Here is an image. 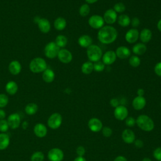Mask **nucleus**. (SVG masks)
Returning a JSON list of instances; mask_svg holds the SVG:
<instances>
[{
    "label": "nucleus",
    "instance_id": "obj_49",
    "mask_svg": "<svg viewBox=\"0 0 161 161\" xmlns=\"http://www.w3.org/2000/svg\"><path fill=\"white\" fill-rule=\"evenodd\" d=\"M136 93H137V96H143L145 91H144V90L143 89L140 88V89H138L137 90Z\"/></svg>",
    "mask_w": 161,
    "mask_h": 161
},
{
    "label": "nucleus",
    "instance_id": "obj_38",
    "mask_svg": "<svg viewBox=\"0 0 161 161\" xmlns=\"http://www.w3.org/2000/svg\"><path fill=\"white\" fill-rule=\"evenodd\" d=\"M9 101L8 97L4 94H0V108L5 107Z\"/></svg>",
    "mask_w": 161,
    "mask_h": 161
},
{
    "label": "nucleus",
    "instance_id": "obj_54",
    "mask_svg": "<svg viewBox=\"0 0 161 161\" xmlns=\"http://www.w3.org/2000/svg\"><path fill=\"white\" fill-rule=\"evenodd\" d=\"M142 161H152V160L148 157H145L142 160Z\"/></svg>",
    "mask_w": 161,
    "mask_h": 161
},
{
    "label": "nucleus",
    "instance_id": "obj_26",
    "mask_svg": "<svg viewBox=\"0 0 161 161\" xmlns=\"http://www.w3.org/2000/svg\"><path fill=\"white\" fill-rule=\"evenodd\" d=\"M54 28L58 31H62L65 29L67 26V21L63 17H58L55 19L53 23Z\"/></svg>",
    "mask_w": 161,
    "mask_h": 161
},
{
    "label": "nucleus",
    "instance_id": "obj_12",
    "mask_svg": "<svg viewBox=\"0 0 161 161\" xmlns=\"http://www.w3.org/2000/svg\"><path fill=\"white\" fill-rule=\"evenodd\" d=\"M139 34L140 33L137 29L131 28L126 31L125 38L128 43H134L138 40Z\"/></svg>",
    "mask_w": 161,
    "mask_h": 161
},
{
    "label": "nucleus",
    "instance_id": "obj_13",
    "mask_svg": "<svg viewBox=\"0 0 161 161\" xmlns=\"http://www.w3.org/2000/svg\"><path fill=\"white\" fill-rule=\"evenodd\" d=\"M116 55L115 52L113 50H109L106 52L102 56V62L105 65H110L113 64L116 60Z\"/></svg>",
    "mask_w": 161,
    "mask_h": 161
},
{
    "label": "nucleus",
    "instance_id": "obj_7",
    "mask_svg": "<svg viewBox=\"0 0 161 161\" xmlns=\"http://www.w3.org/2000/svg\"><path fill=\"white\" fill-rule=\"evenodd\" d=\"M88 24L91 28L99 30L103 26H104V21L103 16L98 14H94L90 16L89 18Z\"/></svg>",
    "mask_w": 161,
    "mask_h": 161
},
{
    "label": "nucleus",
    "instance_id": "obj_24",
    "mask_svg": "<svg viewBox=\"0 0 161 161\" xmlns=\"http://www.w3.org/2000/svg\"><path fill=\"white\" fill-rule=\"evenodd\" d=\"M147 51V46L143 43H137L132 47V52L135 55H142Z\"/></svg>",
    "mask_w": 161,
    "mask_h": 161
},
{
    "label": "nucleus",
    "instance_id": "obj_11",
    "mask_svg": "<svg viewBox=\"0 0 161 161\" xmlns=\"http://www.w3.org/2000/svg\"><path fill=\"white\" fill-rule=\"evenodd\" d=\"M57 57L58 60L64 64H69L72 60V53L65 48L60 49Z\"/></svg>",
    "mask_w": 161,
    "mask_h": 161
},
{
    "label": "nucleus",
    "instance_id": "obj_34",
    "mask_svg": "<svg viewBox=\"0 0 161 161\" xmlns=\"http://www.w3.org/2000/svg\"><path fill=\"white\" fill-rule=\"evenodd\" d=\"M129 64L133 67H137L140 65L141 60L137 55H132L129 58Z\"/></svg>",
    "mask_w": 161,
    "mask_h": 161
},
{
    "label": "nucleus",
    "instance_id": "obj_40",
    "mask_svg": "<svg viewBox=\"0 0 161 161\" xmlns=\"http://www.w3.org/2000/svg\"><path fill=\"white\" fill-rule=\"evenodd\" d=\"M101 131H102V133H103V136H104L105 137H109L111 136V135L113 133V131H112L111 128L108 126L103 127Z\"/></svg>",
    "mask_w": 161,
    "mask_h": 161
},
{
    "label": "nucleus",
    "instance_id": "obj_8",
    "mask_svg": "<svg viewBox=\"0 0 161 161\" xmlns=\"http://www.w3.org/2000/svg\"><path fill=\"white\" fill-rule=\"evenodd\" d=\"M48 158L50 161H62L64 158V152L58 148H52L48 152Z\"/></svg>",
    "mask_w": 161,
    "mask_h": 161
},
{
    "label": "nucleus",
    "instance_id": "obj_15",
    "mask_svg": "<svg viewBox=\"0 0 161 161\" xmlns=\"http://www.w3.org/2000/svg\"><path fill=\"white\" fill-rule=\"evenodd\" d=\"M7 121L9 125V127L12 129H16L18 128L20 125V116L18 113H13L8 116Z\"/></svg>",
    "mask_w": 161,
    "mask_h": 161
},
{
    "label": "nucleus",
    "instance_id": "obj_21",
    "mask_svg": "<svg viewBox=\"0 0 161 161\" xmlns=\"http://www.w3.org/2000/svg\"><path fill=\"white\" fill-rule=\"evenodd\" d=\"M139 38L142 43H148L152 38V32L148 28H143L139 34Z\"/></svg>",
    "mask_w": 161,
    "mask_h": 161
},
{
    "label": "nucleus",
    "instance_id": "obj_39",
    "mask_svg": "<svg viewBox=\"0 0 161 161\" xmlns=\"http://www.w3.org/2000/svg\"><path fill=\"white\" fill-rule=\"evenodd\" d=\"M9 125L8 123L7 120L3 119H0V131L2 133H5L8 130Z\"/></svg>",
    "mask_w": 161,
    "mask_h": 161
},
{
    "label": "nucleus",
    "instance_id": "obj_45",
    "mask_svg": "<svg viewBox=\"0 0 161 161\" xmlns=\"http://www.w3.org/2000/svg\"><path fill=\"white\" fill-rule=\"evenodd\" d=\"M76 153L80 157H83L84 155L86 153V150L84 147L82 146H79L76 149Z\"/></svg>",
    "mask_w": 161,
    "mask_h": 161
},
{
    "label": "nucleus",
    "instance_id": "obj_25",
    "mask_svg": "<svg viewBox=\"0 0 161 161\" xmlns=\"http://www.w3.org/2000/svg\"><path fill=\"white\" fill-rule=\"evenodd\" d=\"M42 78L43 80L47 83H50L53 82L55 79L54 72L50 69H46L43 72Z\"/></svg>",
    "mask_w": 161,
    "mask_h": 161
},
{
    "label": "nucleus",
    "instance_id": "obj_6",
    "mask_svg": "<svg viewBox=\"0 0 161 161\" xmlns=\"http://www.w3.org/2000/svg\"><path fill=\"white\" fill-rule=\"evenodd\" d=\"M62 122V117L60 114L58 113H53L48 119V126L52 129H57L59 128Z\"/></svg>",
    "mask_w": 161,
    "mask_h": 161
},
{
    "label": "nucleus",
    "instance_id": "obj_37",
    "mask_svg": "<svg viewBox=\"0 0 161 161\" xmlns=\"http://www.w3.org/2000/svg\"><path fill=\"white\" fill-rule=\"evenodd\" d=\"M93 67H94V70L96 72H102L105 68V65L102 61L99 60L94 62Z\"/></svg>",
    "mask_w": 161,
    "mask_h": 161
},
{
    "label": "nucleus",
    "instance_id": "obj_44",
    "mask_svg": "<svg viewBox=\"0 0 161 161\" xmlns=\"http://www.w3.org/2000/svg\"><path fill=\"white\" fill-rule=\"evenodd\" d=\"M130 24L133 27V28L138 27L140 24V21L137 17H134L131 19Z\"/></svg>",
    "mask_w": 161,
    "mask_h": 161
},
{
    "label": "nucleus",
    "instance_id": "obj_42",
    "mask_svg": "<svg viewBox=\"0 0 161 161\" xmlns=\"http://www.w3.org/2000/svg\"><path fill=\"white\" fill-rule=\"evenodd\" d=\"M153 157L158 161H161V147L155 148L153 152Z\"/></svg>",
    "mask_w": 161,
    "mask_h": 161
},
{
    "label": "nucleus",
    "instance_id": "obj_16",
    "mask_svg": "<svg viewBox=\"0 0 161 161\" xmlns=\"http://www.w3.org/2000/svg\"><path fill=\"white\" fill-rule=\"evenodd\" d=\"M116 57L120 59H126L131 55L130 50L126 46L118 47L115 52Z\"/></svg>",
    "mask_w": 161,
    "mask_h": 161
},
{
    "label": "nucleus",
    "instance_id": "obj_36",
    "mask_svg": "<svg viewBox=\"0 0 161 161\" xmlns=\"http://www.w3.org/2000/svg\"><path fill=\"white\" fill-rule=\"evenodd\" d=\"M113 9L114 10V11L116 13H121L123 12H124L126 9V6L125 5L121 3V2H119V3H116L114 6H113Z\"/></svg>",
    "mask_w": 161,
    "mask_h": 161
},
{
    "label": "nucleus",
    "instance_id": "obj_28",
    "mask_svg": "<svg viewBox=\"0 0 161 161\" xmlns=\"http://www.w3.org/2000/svg\"><path fill=\"white\" fill-rule=\"evenodd\" d=\"M9 136L5 133H0V150L6 149L9 145Z\"/></svg>",
    "mask_w": 161,
    "mask_h": 161
},
{
    "label": "nucleus",
    "instance_id": "obj_55",
    "mask_svg": "<svg viewBox=\"0 0 161 161\" xmlns=\"http://www.w3.org/2000/svg\"><path fill=\"white\" fill-rule=\"evenodd\" d=\"M160 108H161V102H160Z\"/></svg>",
    "mask_w": 161,
    "mask_h": 161
},
{
    "label": "nucleus",
    "instance_id": "obj_1",
    "mask_svg": "<svg viewBox=\"0 0 161 161\" xmlns=\"http://www.w3.org/2000/svg\"><path fill=\"white\" fill-rule=\"evenodd\" d=\"M117 37L118 31L116 29L110 25L103 26L97 33V39L103 44H111L116 40Z\"/></svg>",
    "mask_w": 161,
    "mask_h": 161
},
{
    "label": "nucleus",
    "instance_id": "obj_22",
    "mask_svg": "<svg viewBox=\"0 0 161 161\" xmlns=\"http://www.w3.org/2000/svg\"><path fill=\"white\" fill-rule=\"evenodd\" d=\"M77 43L81 47L88 48L92 44V39L89 35H82L78 38Z\"/></svg>",
    "mask_w": 161,
    "mask_h": 161
},
{
    "label": "nucleus",
    "instance_id": "obj_48",
    "mask_svg": "<svg viewBox=\"0 0 161 161\" xmlns=\"http://www.w3.org/2000/svg\"><path fill=\"white\" fill-rule=\"evenodd\" d=\"M114 161H127V159L124 156L119 155V156H118L117 157H116L114 158Z\"/></svg>",
    "mask_w": 161,
    "mask_h": 161
},
{
    "label": "nucleus",
    "instance_id": "obj_18",
    "mask_svg": "<svg viewBox=\"0 0 161 161\" xmlns=\"http://www.w3.org/2000/svg\"><path fill=\"white\" fill-rule=\"evenodd\" d=\"M146 105V99L143 96L135 97L132 101V106L135 110H141Z\"/></svg>",
    "mask_w": 161,
    "mask_h": 161
},
{
    "label": "nucleus",
    "instance_id": "obj_10",
    "mask_svg": "<svg viewBox=\"0 0 161 161\" xmlns=\"http://www.w3.org/2000/svg\"><path fill=\"white\" fill-rule=\"evenodd\" d=\"M118 15L117 13L114 11L113 9H107L103 15V19L104 23H106L108 25H112L117 21Z\"/></svg>",
    "mask_w": 161,
    "mask_h": 161
},
{
    "label": "nucleus",
    "instance_id": "obj_19",
    "mask_svg": "<svg viewBox=\"0 0 161 161\" xmlns=\"http://www.w3.org/2000/svg\"><path fill=\"white\" fill-rule=\"evenodd\" d=\"M37 25L39 30L43 33H47L50 30V23L46 18H40L37 22Z\"/></svg>",
    "mask_w": 161,
    "mask_h": 161
},
{
    "label": "nucleus",
    "instance_id": "obj_51",
    "mask_svg": "<svg viewBox=\"0 0 161 161\" xmlns=\"http://www.w3.org/2000/svg\"><path fill=\"white\" fill-rule=\"evenodd\" d=\"M74 161H86V158H85L84 157L79 156V157H76V158L74 159Z\"/></svg>",
    "mask_w": 161,
    "mask_h": 161
},
{
    "label": "nucleus",
    "instance_id": "obj_17",
    "mask_svg": "<svg viewBox=\"0 0 161 161\" xmlns=\"http://www.w3.org/2000/svg\"><path fill=\"white\" fill-rule=\"evenodd\" d=\"M121 137L123 142L128 144L133 143L135 140V135L134 132L128 128L123 130L121 134Z\"/></svg>",
    "mask_w": 161,
    "mask_h": 161
},
{
    "label": "nucleus",
    "instance_id": "obj_9",
    "mask_svg": "<svg viewBox=\"0 0 161 161\" xmlns=\"http://www.w3.org/2000/svg\"><path fill=\"white\" fill-rule=\"evenodd\" d=\"M128 109L124 105H119L114 109V117L119 121H123L125 119H126L128 117Z\"/></svg>",
    "mask_w": 161,
    "mask_h": 161
},
{
    "label": "nucleus",
    "instance_id": "obj_2",
    "mask_svg": "<svg viewBox=\"0 0 161 161\" xmlns=\"http://www.w3.org/2000/svg\"><path fill=\"white\" fill-rule=\"evenodd\" d=\"M137 126L145 131H151L154 128V122L148 116L141 114L136 119Z\"/></svg>",
    "mask_w": 161,
    "mask_h": 161
},
{
    "label": "nucleus",
    "instance_id": "obj_27",
    "mask_svg": "<svg viewBox=\"0 0 161 161\" xmlns=\"http://www.w3.org/2000/svg\"><path fill=\"white\" fill-rule=\"evenodd\" d=\"M117 22L119 26L122 27H126L130 25L131 19L127 14H122L118 17Z\"/></svg>",
    "mask_w": 161,
    "mask_h": 161
},
{
    "label": "nucleus",
    "instance_id": "obj_35",
    "mask_svg": "<svg viewBox=\"0 0 161 161\" xmlns=\"http://www.w3.org/2000/svg\"><path fill=\"white\" fill-rule=\"evenodd\" d=\"M44 154L42 152H36L31 157V161H43Z\"/></svg>",
    "mask_w": 161,
    "mask_h": 161
},
{
    "label": "nucleus",
    "instance_id": "obj_4",
    "mask_svg": "<svg viewBox=\"0 0 161 161\" xmlns=\"http://www.w3.org/2000/svg\"><path fill=\"white\" fill-rule=\"evenodd\" d=\"M29 67L32 72L40 73L47 69V65L46 61L43 58L36 57L31 61Z\"/></svg>",
    "mask_w": 161,
    "mask_h": 161
},
{
    "label": "nucleus",
    "instance_id": "obj_47",
    "mask_svg": "<svg viewBox=\"0 0 161 161\" xmlns=\"http://www.w3.org/2000/svg\"><path fill=\"white\" fill-rule=\"evenodd\" d=\"M134 144H135V146L136 147V148H142L143 146V142L142 140H140V139H137L136 140H135V142H133Z\"/></svg>",
    "mask_w": 161,
    "mask_h": 161
},
{
    "label": "nucleus",
    "instance_id": "obj_32",
    "mask_svg": "<svg viewBox=\"0 0 161 161\" xmlns=\"http://www.w3.org/2000/svg\"><path fill=\"white\" fill-rule=\"evenodd\" d=\"M25 112L28 115H33L36 113L38 111V106L36 104L31 103L28 104L25 108Z\"/></svg>",
    "mask_w": 161,
    "mask_h": 161
},
{
    "label": "nucleus",
    "instance_id": "obj_20",
    "mask_svg": "<svg viewBox=\"0 0 161 161\" xmlns=\"http://www.w3.org/2000/svg\"><path fill=\"white\" fill-rule=\"evenodd\" d=\"M35 135L39 138H43L46 136L47 133V129L45 125L42 123H37L33 128Z\"/></svg>",
    "mask_w": 161,
    "mask_h": 161
},
{
    "label": "nucleus",
    "instance_id": "obj_52",
    "mask_svg": "<svg viewBox=\"0 0 161 161\" xmlns=\"http://www.w3.org/2000/svg\"><path fill=\"white\" fill-rule=\"evenodd\" d=\"M157 29L161 32V19L157 22Z\"/></svg>",
    "mask_w": 161,
    "mask_h": 161
},
{
    "label": "nucleus",
    "instance_id": "obj_30",
    "mask_svg": "<svg viewBox=\"0 0 161 161\" xmlns=\"http://www.w3.org/2000/svg\"><path fill=\"white\" fill-rule=\"evenodd\" d=\"M94 70L93 63L91 61H87L82 64L81 66V72L86 75L91 74Z\"/></svg>",
    "mask_w": 161,
    "mask_h": 161
},
{
    "label": "nucleus",
    "instance_id": "obj_5",
    "mask_svg": "<svg viewBox=\"0 0 161 161\" xmlns=\"http://www.w3.org/2000/svg\"><path fill=\"white\" fill-rule=\"evenodd\" d=\"M60 50V48L57 45L55 42L48 43L44 48L45 55L50 59L55 58Z\"/></svg>",
    "mask_w": 161,
    "mask_h": 161
},
{
    "label": "nucleus",
    "instance_id": "obj_53",
    "mask_svg": "<svg viewBox=\"0 0 161 161\" xmlns=\"http://www.w3.org/2000/svg\"><path fill=\"white\" fill-rule=\"evenodd\" d=\"M99 0H85V1L87 3V4H93L98 1Z\"/></svg>",
    "mask_w": 161,
    "mask_h": 161
},
{
    "label": "nucleus",
    "instance_id": "obj_56",
    "mask_svg": "<svg viewBox=\"0 0 161 161\" xmlns=\"http://www.w3.org/2000/svg\"><path fill=\"white\" fill-rule=\"evenodd\" d=\"M160 14H161V10H160Z\"/></svg>",
    "mask_w": 161,
    "mask_h": 161
},
{
    "label": "nucleus",
    "instance_id": "obj_23",
    "mask_svg": "<svg viewBox=\"0 0 161 161\" xmlns=\"http://www.w3.org/2000/svg\"><path fill=\"white\" fill-rule=\"evenodd\" d=\"M8 69L11 74L18 75L21 70V65L18 61L13 60L9 64Z\"/></svg>",
    "mask_w": 161,
    "mask_h": 161
},
{
    "label": "nucleus",
    "instance_id": "obj_33",
    "mask_svg": "<svg viewBox=\"0 0 161 161\" xmlns=\"http://www.w3.org/2000/svg\"><path fill=\"white\" fill-rule=\"evenodd\" d=\"M79 14L82 17L87 16L90 13V7L88 4H82L79 9Z\"/></svg>",
    "mask_w": 161,
    "mask_h": 161
},
{
    "label": "nucleus",
    "instance_id": "obj_41",
    "mask_svg": "<svg viewBox=\"0 0 161 161\" xmlns=\"http://www.w3.org/2000/svg\"><path fill=\"white\" fill-rule=\"evenodd\" d=\"M125 124L128 127H132L136 124V119L131 116L127 117L125 120Z\"/></svg>",
    "mask_w": 161,
    "mask_h": 161
},
{
    "label": "nucleus",
    "instance_id": "obj_29",
    "mask_svg": "<svg viewBox=\"0 0 161 161\" xmlns=\"http://www.w3.org/2000/svg\"><path fill=\"white\" fill-rule=\"evenodd\" d=\"M18 89V87L17 84L13 80L9 81L5 86V89L6 92L10 95L15 94L17 92Z\"/></svg>",
    "mask_w": 161,
    "mask_h": 161
},
{
    "label": "nucleus",
    "instance_id": "obj_14",
    "mask_svg": "<svg viewBox=\"0 0 161 161\" xmlns=\"http://www.w3.org/2000/svg\"><path fill=\"white\" fill-rule=\"evenodd\" d=\"M88 127L92 132H99L103 128V123L100 119L96 118H92L88 121Z\"/></svg>",
    "mask_w": 161,
    "mask_h": 161
},
{
    "label": "nucleus",
    "instance_id": "obj_43",
    "mask_svg": "<svg viewBox=\"0 0 161 161\" xmlns=\"http://www.w3.org/2000/svg\"><path fill=\"white\" fill-rule=\"evenodd\" d=\"M154 72L157 75L161 77V62H157L154 67Z\"/></svg>",
    "mask_w": 161,
    "mask_h": 161
},
{
    "label": "nucleus",
    "instance_id": "obj_46",
    "mask_svg": "<svg viewBox=\"0 0 161 161\" xmlns=\"http://www.w3.org/2000/svg\"><path fill=\"white\" fill-rule=\"evenodd\" d=\"M109 103H110V105L114 108H116L118 106H119V101L116 98H112L110 100Z\"/></svg>",
    "mask_w": 161,
    "mask_h": 161
},
{
    "label": "nucleus",
    "instance_id": "obj_3",
    "mask_svg": "<svg viewBox=\"0 0 161 161\" xmlns=\"http://www.w3.org/2000/svg\"><path fill=\"white\" fill-rule=\"evenodd\" d=\"M86 54L89 61L95 62L100 60L103 56V52L101 48L96 45L92 44L88 48H87Z\"/></svg>",
    "mask_w": 161,
    "mask_h": 161
},
{
    "label": "nucleus",
    "instance_id": "obj_31",
    "mask_svg": "<svg viewBox=\"0 0 161 161\" xmlns=\"http://www.w3.org/2000/svg\"><path fill=\"white\" fill-rule=\"evenodd\" d=\"M67 42H68L67 38L63 35H58L56 37L55 41V43L57 44V45L59 48L65 47L67 45Z\"/></svg>",
    "mask_w": 161,
    "mask_h": 161
},
{
    "label": "nucleus",
    "instance_id": "obj_50",
    "mask_svg": "<svg viewBox=\"0 0 161 161\" xmlns=\"http://www.w3.org/2000/svg\"><path fill=\"white\" fill-rule=\"evenodd\" d=\"M6 116V113L2 109H0V119H3Z\"/></svg>",
    "mask_w": 161,
    "mask_h": 161
}]
</instances>
